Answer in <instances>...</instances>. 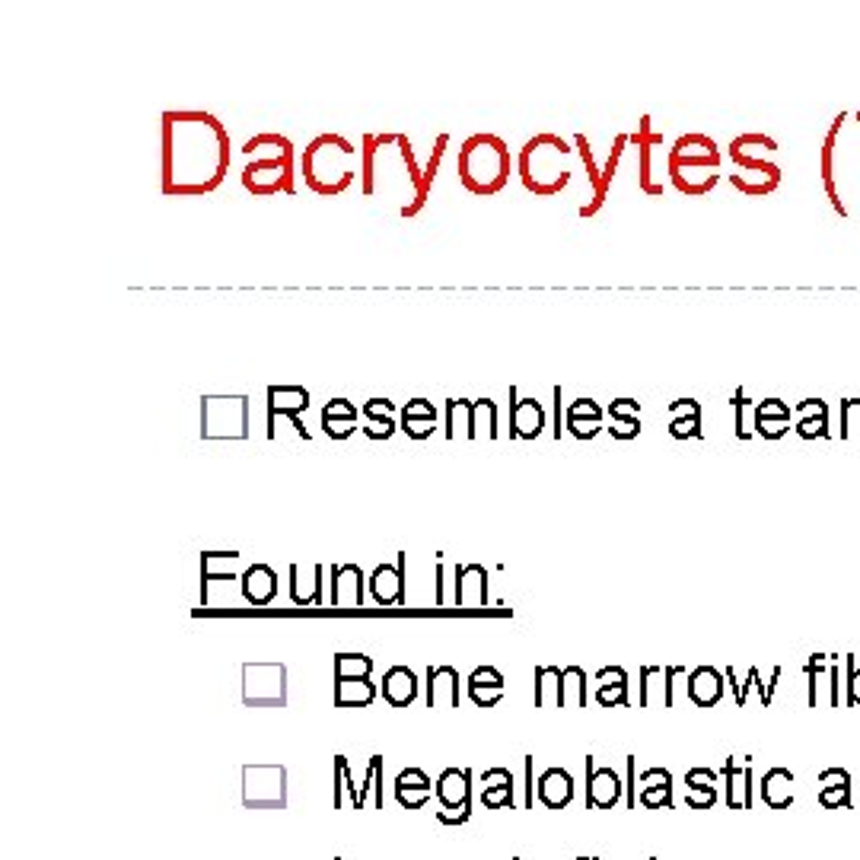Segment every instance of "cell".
I'll return each instance as SVG.
<instances>
[{"label":"cell","instance_id":"6da1fadb","mask_svg":"<svg viewBox=\"0 0 860 860\" xmlns=\"http://www.w3.org/2000/svg\"><path fill=\"white\" fill-rule=\"evenodd\" d=\"M160 137V192L166 198H204L217 192L233 160L230 134L217 115L169 109L160 118Z\"/></svg>","mask_w":860,"mask_h":860},{"label":"cell","instance_id":"7a4b0ae2","mask_svg":"<svg viewBox=\"0 0 860 860\" xmlns=\"http://www.w3.org/2000/svg\"><path fill=\"white\" fill-rule=\"evenodd\" d=\"M434 182L427 179L408 134H364L360 141V192L364 198H392L399 217H418Z\"/></svg>","mask_w":860,"mask_h":860},{"label":"cell","instance_id":"3957f363","mask_svg":"<svg viewBox=\"0 0 860 860\" xmlns=\"http://www.w3.org/2000/svg\"><path fill=\"white\" fill-rule=\"evenodd\" d=\"M243 188L252 198L290 195L297 188V147L290 137L258 131L243 144Z\"/></svg>","mask_w":860,"mask_h":860},{"label":"cell","instance_id":"277c9868","mask_svg":"<svg viewBox=\"0 0 860 860\" xmlns=\"http://www.w3.org/2000/svg\"><path fill=\"white\" fill-rule=\"evenodd\" d=\"M360 150L344 134H316L313 141L303 147L300 157V176L313 195L338 198L351 188V182L360 176Z\"/></svg>","mask_w":860,"mask_h":860},{"label":"cell","instance_id":"5b68a950","mask_svg":"<svg viewBox=\"0 0 860 860\" xmlns=\"http://www.w3.org/2000/svg\"><path fill=\"white\" fill-rule=\"evenodd\" d=\"M571 160H574V144L552 131H542L520 147L516 176H520L526 192H532L536 198H555L574 179Z\"/></svg>","mask_w":860,"mask_h":860},{"label":"cell","instance_id":"8992f818","mask_svg":"<svg viewBox=\"0 0 860 860\" xmlns=\"http://www.w3.org/2000/svg\"><path fill=\"white\" fill-rule=\"evenodd\" d=\"M459 182L466 192H472L475 198H491L497 192H504L507 182H510V172H513V157H510V147L504 137L497 134H472L462 141L459 147Z\"/></svg>","mask_w":860,"mask_h":860},{"label":"cell","instance_id":"52a82bcc","mask_svg":"<svg viewBox=\"0 0 860 860\" xmlns=\"http://www.w3.org/2000/svg\"><path fill=\"white\" fill-rule=\"evenodd\" d=\"M720 163H724V153L714 144V137L692 131V134H682L679 141L669 147L666 172H669L673 188H679L682 195L704 198V195H711L720 182Z\"/></svg>","mask_w":860,"mask_h":860},{"label":"cell","instance_id":"ba28073f","mask_svg":"<svg viewBox=\"0 0 860 860\" xmlns=\"http://www.w3.org/2000/svg\"><path fill=\"white\" fill-rule=\"evenodd\" d=\"M781 150V144L768 134L759 131H746L730 141V160L736 172H730L733 188H739L746 198H765L771 192H778L784 172L771 157Z\"/></svg>","mask_w":860,"mask_h":860},{"label":"cell","instance_id":"9c48e42d","mask_svg":"<svg viewBox=\"0 0 860 860\" xmlns=\"http://www.w3.org/2000/svg\"><path fill=\"white\" fill-rule=\"evenodd\" d=\"M580 157V166L587 169V192H583V201H580V217H593L602 211V204H606L609 198V188L615 182V172H618V163H622V153L625 147L631 144V134H615V141L609 144V150L602 153V157H596V150L590 144L587 134H577L571 141Z\"/></svg>","mask_w":860,"mask_h":860},{"label":"cell","instance_id":"30bf717a","mask_svg":"<svg viewBox=\"0 0 860 860\" xmlns=\"http://www.w3.org/2000/svg\"><path fill=\"white\" fill-rule=\"evenodd\" d=\"M501 408L494 399H450L446 402V440H497Z\"/></svg>","mask_w":860,"mask_h":860},{"label":"cell","instance_id":"8fae6325","mask_svg":"<svg viewBox=\"0 0 860 860\" xmlns=\"http://www.w3.org/2000/svg\"><path fill=\"white\" fill-rule=\"evenodd\" d=\"M249 395H201V440H246Z\"/></svg>","mask_w":860,"mask_h":860},{"label":"cell","instance_id":"7c38bea8","mask_svg":"<svg viewBox=\"0 0 860 860\" xmlns=\"http://www.w3.org/2000/svg\"><path fill=\"white\" fill-rule=\"evenodd\" d=\"M373 657L364 653H335V704L338 708H364L373 704Z\"/></svg>","mask_w":860,"mask_h":860},{"label":"cell","instance_id":"4fadbf2b","mask_svg":"<svg viewBox=\"0 0 860 860\" xmlns=\"http://www.w3.org/2000/svg\"><path fill=\"white\" fill-rule=\"evenodd\" d=\"M243 806H255V810H284L287 768L284 765H243Z\"/></svg>","mask_w":860,"mask_h":860},{"label":"cell","instance_id":"5bb4252c","mask_svg":"<svg viewBox=\"0 0 860 860\" xmlns=\"http://www.w3.org/2000/svg\"><path fill=\"white\" fill-rule=\"evenodd\" d=\"M243 701L255 708H284L287 666L284 663H243Z\"/></svg>","mask_w":860,"mask_h":860},{"label":"cell","instance_id":"9a60e30c","mask_svg":"<svg viewBox=\"0 0 860 860\" xmlns=\"http://www.w3.org/2000/svg\"><path fill=\"white\" fill-rule=\"evenodd\" d=\"M625 797L622 774L609 765H596L593 755H587V806L590 810H612Z\"/></svg>","mask_w":860,"mask_h":860},{"label":"cell","instance_id":"2e32d148","mask_svg":"<svg viewBox=\"0 0 860 860\" xmlns=\"http://www.w3.org/2000/svg\"><path fill=\"white\" fill-rule=\"evenodd\" d=\"M848 122V112L835 115L832 128L825 131V141H822V150H819V169H822V188H825V198H829L832 211L838 217H848V208L845 201H841V192H838V172H835V150H838V134L841 128H845Z\"/></svg>","mask_w":860,"mask_h":860},{"label":"cell","instance_id":"e0dca14e","mask_svg":"<svg viewBox=\"0 0 860 860\" xmlns=\"http://www.w3.org/2000/svg\"><path fill=\"white\" fill-rule=\"evenodd\" d=\"M631 144H638L641 150V172H638V182H641V192L650 198H663V185L653 179V153L663 144V134L653 131V118L641 115L638 131L631 134Z\"/></svg>","mask_w":860,"mask_h":860},{"label":"cell","instance_id":"ac0fdd59","mask_svg":"<svg viewBox=\"0 0 860 860\" xmlns=\"http://www.w3.org/2000/svg\"><path fill=\"white\" fill-rule=\"evenodd\" d=\"M545 430V408L536 399H523L516 386H510V437L536 440Z\"/></svg>","mask_w":860,"mask_h":860},{"label":"cell","instance_id":"d6986e66","mask_svg":"<svg viewBox=\"0 0 860 860\" xmlns=\"http://www.w3.org/2000/svg\"><path fill=\"white\" fill-rule=\"evenodd\" d=\"M332 596L329 602L335 609H360L364 606V590H367V580L364 571L357 564H335L332 571Z\"/></svg>","mask_w":860,"mask_h":860},{"label":"cell","instance_id":"ffe728a7","mask_svg":"<svg viewBox=\"0 0 860 860\" xmlns=\"http://www.w3.org/2000/svg\"><path fill=\"white\" fill-rule=\"evenodd\" d=\"M456 606L459 609H485L488 606V571L481 564L456 567Z\"/></svg>","mask_w":860,"mask_h":860},{"label":"cell","instance_id":"44dd1931","mask_svg":"<svg viewBox=\"0 0 860 860\" xmlns=\"http://www.w3.org/2000/svg\"><path fill=\"white\" fill-rule=\"evenodd\" d=\"M370 596L380 602V606H405V561L399 558V564H380L373 571L370 583H367Z\"/></svg>","mask_w":860,"mask_h":860},{"label":"cell","instance_id":"7402d4cb","mask_svg":"<svg viewBox=\"0 0 860 860\" xmlns=\"http://www.w3.org/2000/svg\"><path fill=\"white\" fill-rule=\"evenodd\" d=\"M427 708H459V673L453 666H430L424 679Z\"/></svg>","mask_w":860,"mask_h":860},{"label":"cell","instance_id":"603a6c76","mask_svg":"<svg viewBox=\"0 0 860 860\" xmlns=\"http://www.w3.org/2000/svg\"><path fill=\"white\" fill-rule=\"evenodd\" d=\"M239 596H243L249 606H268V602L278 596V574L262 561L246 567V574L239 577Z\"/></svg>","mask_w":860,"mask_h":860},{"label":"cell","instance_id":"cb8c5ba5","mask_svg":"<svg viewBox=\"0 0 860 860\" xmlns=\"http://www.w3.org/2000/svg\"><path fill=\"white\" fill-rule=\"evenodd\" d=\"M434 790L443 803V810L456 806H472V768H443L434 781Z\"/></svg>","mask_w":860,"mask_h":860},{"label":"cell","instance_id":"d4e9b609","mask_svg":"<svg viewBox=\"0 0 860 860\" xmlns=\"http://www.w3.org/2000/svg\"><path fill=\"white\" fill-rule=\"evenodd\" d=\"M478 784H481V794H478V800L488 806V810H513V790H516V784H513V774H510V768H488L485 774H481L478 778Z\"/></svg>","mask_w":860,"mask_h":860},{"label":"cell","instance_id":"484cf974","mask_svg":"<svg viewBox=\"0 0 860 860\" xmlns=\"http://www.w3.org/2000/svg\"><path fill=\"white\" fill-rule=\"evenodd\" d=\"M536 790H539V800L545 810H564L567 803L574 800V778L567 768H545L542 778L536 781Z\"/></svg>","mask_w":860,"mask_h":860},{"label":"cell","instance_id":"4316f807","mask_svg":"<svg viewBox=\"0 0 860 860\" xmlns=\"http://www.w3.org/2000/svg\"><path fill=\"white\" fill-rule=\"evenodd\" d=\"M602 415H606V411H602L599 402L577 399V402H571V408H567L564 427H567V434L577 437V440H593L602 430Z\"/></svg>","mask_w":860,"mask_h":860},{"label":"cell","instance_id":"83f0119b","mask_svg":"<svg viewBox=\"0 0 860 860\" xmlns=\"http://www.w3.org/2000/svg\"><path fill=\"white\" fill-rule=\"evenodd\" d=\"M430 790H434V781L427 778L424 768H405L399 778H395V800H399L405 810H421V806L430 800Z\"/></svg>","mask_w":860,"mask_h":860},{"label":"cell","instance_id":"f1b7e54d","mask_svg":"<svg viewBox=\"0 0 860 860\" xmlns=\"http://www.w3.org/2000/svg\"><path fill=\"white\" fill-rule=\"evenodd\" d=\"M290 599L297 606H322V564H290Z\"/></svg>","mask_w":860,"mask_h":860},{"label":"cell","instance_id":"f546056e","mask_svg":"<svg viewBox=\"0 0 860 860\" xmlns=\"http://www.w3.org/2000/svg\"><path fill=\"white\" fill-rule=\"evenodd\" d=\"M469 698L478 708H491L504 698V673L497 666H475L469 676Z\"/></svg>","mask_w":860,"mask_h":860},{"label":"cell","instance_id":"4dcf8cb0","mask_svg":"<svg viewBox=\"0 0 860 860\" xmlns=\"http://www.w3.org/2000/svg\"><path fill=\"white\" fill-rule=\"evenodd\" d=\"M790 430V405L781 399H765L755 405V434L765 440H781Z\"/></svg>","mask_w":860,"mask_h":860},{"label":"cell","instance_id":"1f68e13d","mask_svg":"<svg viewBox=\"0 0 860 860\" xmlns=\"http://www.w3.org/2000/svg\"><path fill=\"white\" fill-rule=\"evenodd\" d=\"M380 692L392 708H405V704L418 698V676L408 666H389L380 682Z\"/></svg>","mask_w":860,"mask_h":860},{"label":"cell","instance_id":"d6a6232c","mask_svg":"<svg viewBox=\"0 0 860 860\" xmlns=\"http://www.w3.org/2000/svg\"><path fill=\"white\" fill-rule=\"evenodd\" d=\"M357 418H360V411L348 399H332L322 408V430L332 440H348L357 430Z\"/></svg>","mask_w":860,"mask_h":860},{"label":"cell","instance_id":"836d02e7","mask_svg":"<svg viewBox=\"0 0 860 860\" xmlns=\"http://www.w3.org/2000/svg\"><path fill=\"white\" fill-rule=\"evenodd\" d=\"M644 810H669L673 806V774L666 768H650L641 778Z\"/></svg>","mask_w":860,"mask_h":860},{"label":"cell","instance_id":"e575fe53","mask_svg":"<svg viewBox=\"0 0 860 860\" xmlns=\"http://www.w3.org/2000/svg\"><path fill=\"white\" fill-rule=\"evenodd\" d=\"M724 695V676L717 673L714 666H698L688 676V698H692L698 708H711Z\"/></svg>","mask_w":860,"mask_h":860},{"label":"cell","instance_id":"d590c367","mask_svg":"<svg viewBox=\"0 0 860 860\" xmlns=\"http://www.w3.org/2000/svg\"><path fill=\"white\" fill-rule=\"evenodd\" d=\"M360 415L367 418L364 434H367L370 440H389V437L395 434V415H399L395 402H389V399H370V402H364V408H360Z\"/></svg>","mask_w":860,"mask_h":860},{"label":"cell","instance_id":"8d00e7d4","mask_svg":"<svg viewBox=\"0 0 860 860\" xmlns=\"http://www.w3.org/2000/svg\"><path fill=\"white\" fill-rule=\"evenodd\" d=\"M685 803L695 806V810H711L717 800V774L711 768H692L685 774Z\"/></svg>","mask_w":860,"mask_h":860},{"label":"cell","instance_id":"74e56055","mask_svg":"<svg viewBox=\"0 0 860 860\" xmlns=\"http://www.w3.org/2000/svg\"><path fill=\"white\" fill-rule=\"evenodd\" d=\"M596 701L602 708H615V704L628 701V673L622 666H602L596 673Z\"/></svg>","mask_w":860,"mask_h":860},{"label":"cell","instance_id":"f35d334b","mask_svg":"<svg viewBox=\"0 0 860 860\" xmlns=\"http://www.w3.org/2000/svg\"><path fill=\"white\" fill-rule=\"evenodd\" d=\"M724 781H727V806L730 810H736V790H743V806L749 810L752 806V797H755V790H752V765H749V759L743 762V765H736L733 759H727V765H724Z\"/></svg>","mask_w":860,"mask_h":860},{"label":"cell","instance_id":"ab89813d","mask_svg":"<svg viewBox=\"0 0 860 860\" xmlns=\"http://www.w3.org/2000/svg\"><path fill=\"white\" fill-rule=\"evenodd\" d=\"M583 704H587V673L580 666H561L558 708H583Z\"/></svg>","mask_w":860,"mask_h":860},{"label":"cell","instance_id":"60d3db41","mask_svg":"<svg viewBox=\"0 0 860 860\" xmlns=\"http://www.w3.org/2000/svg\"><path fill=\"white\" fill-rule=\"evenodd\" d=\"M351 800L354 810H364V800H360V784L351 778V765L344 755H335V810H344Z\"/></svg>","mask_w":860,"mask_h":860},{"label":"cell","instance_id":"b9f144b4","mask_svg":"<svg viewBox=\"0 0 860 860\" xmlns=\"http://www.w3.org/2000/svg\"><path fill=\"white\" fill-rule=\"evenodd\" d=\"M819 781L825 784V787H822V794H819V800H822L825 810H835V806H848V790H851L848 771H841V768L822 771V774H819Z\"/></svg>","mask_w":860,"mask_h":860},{"label":"cell","instance_id":"7bdbcfd3","mask_svg":"<svg viewBox=\"0 0 860 860\" xmlns=\"http://www.w3.org/2000/svg\"><path fill=\"white\" fill-rule=\"evenodd\" d=\"M561 698V666H536V704L558 708Z\"/></svg>","mask_w":860,"mask_h":860},{"label":"cell","instance_id":"ee69618b","mask_svg":"<svg viewBox=\"0 0 860 860\" xmlns=\"http://www.w3.org/2000/svg\"><path fill=\"white\" fill-rule=\"evenodd\" d=\"M309 408V392L303 386H268V411H303Z\"/></svg>","mask_w":860,"mask_h":860},{"label":"cell","instance_id":"f6af8a7d","mask_svg":"<svg viewBox=\"0 0 860 860\" xmlns=\"http://www.w3.org/2000/svg\"><path fill=\"white\" fill-rule=\"evenodd\" d=\"M730 405H733L736 437H739V440H752V437H755V402L746 399V386H736Z\"/></svg>","mask_w":860,"mask_h":860},{"label":"cell","instance_id":"bcb514c9","mask_svg":"<svg viewBox=\"0 0 860 860\" xmlns=\"http://www.w3.org/2000/svg\"><path fill=\"white\" fill-rule=\"evenodd\" d=\"M373 790V806L380 810L383 806V755H373L370 765H367V778L360 784V800L367 803V794Z\"/></svg>","mask_w":860,"mask_h":860},{"label":"cell","instance_id":"7dc6e473","mask_svg":"<svg viewBox=\"0 0 860 860\" xmlns=\"http://www.w3.org/2000/svg\"><path fill=\"white\" fill-rule=\"evenodd\" d=\"M701 418H704V415L673 418V421H669V437H676V440H698V437H701Z\"/></svg>","mask_w":860,"mask_h":860},{"label":"cell","instance_id":"c3c4849f","mask_svg":"<svg viewBox=\"0 0 860 860\" xmlns=\"http://www.w3.org/2000/svg\"><path fill=\"white\" fill-rule=\"evenodd\" d=\"M829 424H832V418H800V421H797V434H800L803 440H822V437H832Z\"/></svg>","mask_w":860,"mask_h":860},{"label":"cell","instance_id":"681fc988","mask_svg":"<svg viewBox=\"0 0 860 860\" xmlns=\"http://www.w3.org/2000/svg\"><path fill=\"white\" fill-rule=\"evenodd\" d=\"M399 424H402V434L411 440H427L437 430L434 418H399Z\"/></svg>","mask_w":860,"mask_h":860},{"label":"cell","instance_id":"f907efd6","mask_svg":"<svg viewBox=\"0 0 860 860\" xmlns=\"http://www.w3.org/2000/svg\"><path fill=\"white\" fill-rule=\"evenodd\" d=\"M606 415L615 421V424H622V421H641L638 415H641V405L634 402V399H615L609 408H606Z\"/></svg>","mask_w":860,"mask_h":860},{"label":"cell","instance_id":"816d5d0a","mask_svg":"<svg viewBox=\"0 0 860 860\" xmlns=\"http://www.w3.org/2000/svg\"><path fill=\"white\" fill-rule=\"evenodd\" d=\"M399 418H434L437 421V408L427 399H411L399 408Z\"/></svg>","mask_w":860,"mask_h":860},{"label":"cell","instance_id":"f5cc1de1","mask_svg":"<svg viewBox=\"0 0 860 860\" xmlns=\"http://www.w3.org/2000/svg\"><path fill=\"white\" fill-rule=\"evenodd\" d=\"M797 415L800 418H832V411H829V402H822V399H803L797 402Z\"/></svg>","mask_w":860,"mask_h":860},{"label":"cell","instance_id":"db71d44e","mask_svg":"<svg viewBox=\"0 0 860 860\" xmlns=\"http://www.w3.org/2000/svg\"><path fill=\"white\" fill-rule=\"evenodd\" d=\"M848 704H860V666H854V657H848Z\"/></svg>","mask_w":860,"mask_h":860},{"label":"cell","instance_id":"11a10c76","mask_svg":"<svg viewBox=\"0 0 860 860\" xmlns=\"http://www.w3.org/2000/svg\"><path fill=\"white\" fill-rule=\"evenodd\" d=\"M469 816H472V806H456V810H440L437 813V819L443 825H462V822H469Z\"/></svg>","mask_w":860,"mask_h":860},{"label":"cell","instance_id":"9f6ffc18","mask_svg":"<svg viewBox=\"0 0 860 860\" xmlns=\"http://www.w3.org/2000/svg\"><path fill=\"white\" fill-rule=\"evenodd\" d=\"M609 434L615 437V440H634L641 434V421H622V424H612L609 427Z\"/></svg>","mask_w":860,"mask_h":860},{"label":"cell","instance_id":"6f0895ef","mask_svg":"<svg viewBox=\"0 0 860 860\" xmlns=\"http://www.w3.org/2000/svg\"><path fill=\"white\" fill-rule=\"evenodd\" d=\"M854 405H860V399H841V415H838V437L841 440H848V434H851V424H848V415H851V408Z\"/></svg>","mask_w":860,"mask_h":860},{"label":"cell","instance_id":"680465c9","mask_svg":"<svg viewBox=\"0 0 860 860\" xmlns=\"http://www.w3.org/2000/svg\"><path fill=\"white\" fill-rule=\"evenodd\" d=\"M653 676H657V666H644V669H641V698H638L641 708H650V685H653Z\"/></svg>","mask_w":860,"mask_h":860},{"label":"cell","instance_id":"91938a15","mask_svg":"<svg viewBox=\"0 0 860 860\" xmlns=\"http://www.w3.org/2000/svg\"><path fill=\"white\" fill-rule=\"evenodd\" d=\"M561 395H564V389H561V386H555V389H552V399H555V402H552V427H555V437H561V434H564V424H561V405H558V402H561Z\"/></svg>","mask_w":860,"mask_h":860},{"label":"cell","instance_id":"94428289","mask_svg":"<svg viewBox=\"0 0 860 860\" xmlns=\"http://www.w3.org/2000/svg\"><path fill=\"white\" fill-rule=\"evenodd\" d=\"M631 768H634V759L628 755V806L634 803V790H631Z\"/></svg>","mask_w":860,"mask_h":860},{"label":"cell","instance_id":"6125c7cd","mask_svg":"<svg viewBox=\"0 0 860 860\" xmlns=\"http://www.w3.org/2000/svg\"><path fill=\"white\" fill-rule=\"evenodd\" d=\"M529 774H532V759L526 755V784H529ZM526 810H529V787H526Z\"/></svg>","mask_w":860,"mask_h":860},{"label":"cell","instance_id":"be15d7a7","mask_svg":"<svg viewBox=\"0 0 860 860\" xmlns=\"http://www.w3.org/2000/svg\"><path fill=\"white\" fill-rule=\"evenodd\" d=\"M577 860H599V857H577Z\"/></svg>","mask_w":860,"mask_h":860},{"label":"cell","instance_id":"e7e4bbea","mask_svg":"<svg viewBox=\"0 0 860 860\" xmlns=\"http://www.w3.org/2000/svg\"><path fill=\"white\" fill-rule=\"evenodd\" d=\"M854 122H860V112H854Z\"/></svg>","mask_w":860,"mask_h":860},{"label":"cell","instance_id":"03108f58","mask_svg":"<svg viewBox=\"0 0 860 860\" xmlns=\"http://www.w3.org/2000/svg\"><path fill=\"white\" fill-rule=\"evenodd\" d=\"M513 860H523V857H513Z\"/></svg>","mask_w":860,"mask_h":860},{"label":"cell","instance_id":"003e7915","mask_svg":"<svg viewBox=\"0 0 860 860\" xmlns=\"http://www.w3.org/2000/svg\"><path fill=\"white\" fill-rule=\"evenodd\" d=\"M335 860H341V857H335Z\"/></svg>","mask_w":860,"mask_h":860}]
</instances>
